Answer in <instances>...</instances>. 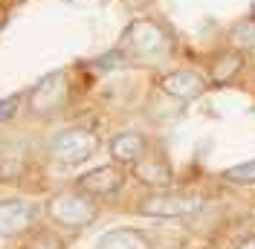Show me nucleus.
Instances as JSON below:
<instances>
[{
  "label": "nucleus",
  "instance_id": "nucleus-14",
  "mask_svg": "<svg viewBox=\"0 0 255 249\" xmlns=\"http://www.w3.org/2000/svg\"><path fill=\"white\" fill-rule=\"evenodd\" d=\"M223 180L226 183H238V186H253L255 183V159L241 162V165H229L223 171Z\"/></svg>",
  "mask_w": 255,
  "mask_h": 249
},
{
  "label": "nucleus",
  "instance_id": "nucleus-7",
  "mask_svg": "<svg viewBox=\"0 0 255 249\" xmlns=\"http://www.w3.org/2000/svg\"><path fill=\"white\" fill-rule=\"evenodd\" d=\"M130 171L133 177L148 188H171L174 183V168H171V162H168V156L162 154V151H151L148 148V154L139 159V162H133L130 165Z\"/></svg>",
  "mask_w": 255,
  "mask_h": 249
},
{
  "label": "nucleus",
  "instance_id": "nucleus-4",
  "mask_svg": "<svg viewBox=\"0 0 255 249\" xmlns=\"http://www.w3.org/2000/svg\"><path fill=\"white\" fill-rule=\"evenodd\" d=\"M203 197L191 194V191H171V188H159L154 194H148L136 212L145 218H159V220H177V218H191L203 209Z\"/></svg>",
  "mask_w": 255,
  "mask_h": 249
},
{
  "label": "nucleus",
  "instance_id": "nucleus-12",
  "mask_svg": "<svg viewBox=\"0 0 255 249\" xmlns=\"http://www.w3.org/2000/svg\"><path fill=\"white\" fill-rule=\"evenodd\" d=\"M93 249H151V244H148V238L142 232L119 226V229H111V232L102 235Z\"/></svg>",
  "mask_w": 255,
  "mask_h": 249
},
{
  "label": "nucleus",
  "instance_id": "nucleus-16",
  "mask_svg": "<svg viewBox=\"0 0 255 249\" xmlns=\"http://www.w3.org/2000/svg\"><path fill=\"white\" fill-rule=\"evenodd\" d=\"M17 108H20V96H6V99H0V122H9L17 113Z\"/></svg>",
  "mask_w": 255,
  "mask_h": 249
},
{
  "label": "nucleus",
  "instance_id": "nucleus-9",
  "mask_svg": "<svg viewBox=\"0 0 255 249\" xmlns=\"http://www.w3.org/2000/svg\"><path fill=\"white\" fill-rule=\"evenodd\" d=\"M38 206L29 200H0V238L23 235L35 223Z\"/></svg>",
  "mask_w": 255,
  "mask_h": 249
},
{
  "label": "nucleus",
  "instance_id": "nucleus-11",
  "mask_svg": "<svg viewBox=\"0 0 255 249\" xmlns=\"http://www.w3.org/2000/svg\"><path fill=\"white\" fill-rule=\"evenodd\" d=\"M241 70H244V55H241L238 49H223L209 64V84L226 87V84H232L238 78Z\"/></svg>",
  "mask_w": 255,
  "mask_h": 249
},
{
  "label": "nucleus",
  "instance_id": "nucleus-2",
  "mask_svg": "<svg viewBox=\"0 0 255 249\" xmlns=\"http://www.w3.org/2000/svg\"><path fill=\"white\" fill-rule=\"evenodd\" d=\"M47 215L64 229H87L99 218V206L84 191H58L49 197Z\"/></svg>",
  "mask_w": 255,
  "mask_h": 249
},
{
  "label": "nucleus",
  "instance_id": "nucleus-6",
  "mask_svg": "<svg viewBox=\"0 0 255 249\" xmlns=\"http://www.w3.org/2000/svg\"><path fill=\"white\" fill-rule=\"evenodd\" d=\"M122 186H125V171L116 162H111V165H96V168H90L87 174L79 177V191H84L93 200H108L113 194H119Z\"/></svg>",
  "mask_w": 255,
  "mask_h": 249
},
{
  "label": "nucleus",
  "instance_id": "nucleus-17",
  "mask_svg": "<svg viewBox=\"0 0 255 249\" xmlns=\"http://www.w3.org/2000/svg\"><path fill=\"white\" fill-rule=\"evenodd\" d=\"M238 249H255V235H253V238H247V241H244Z\"/></svg>",
  "mask_w": 255,
  "mask_h": 249
},
{
  "label": "nucleus",
  "instance_id": "nucleus-1",
  "mask_svg": "<svg viewBox=\"0 0 255 249\" xmlns=\"http://www.w3.org/2000/svg\"><path fill=\"white\" fill-rule=\"evenodd\" d=\"M122 52H128V58H136L145 64H162L174 55V38L157 20L136 17L128 23L125 35H122Z\"/></svg>",
  "mask_w": 255,
  "mask_h": 249
},
{
  "label": "nucleus",
  "instance_id": "nucleus-3",
  "mask_svg": "<svg viewBox=\"0 0 255 249\" xmlns=\"http://www.w3.org/2000/svg\"><path fill=\"white\" fill-rule=\"evenodd\" d=\"M99 133L90 130V127H84V124H73V127H64L55 133V139L49 145V151L52 156L67 165V168H76V165H84L87 159H93L96 151H99Z\"/></svg>",
  "mask_w": 255,
  "mask_h": 249
},
{
  "label": "nucleus",
  "instance_id": "nucleus-13",
  "mask_svg": "<svg viewBox=\"0 0 255 249\" xmlns=\"http://www.w3.org/2000/svg\"><path fill=\"white\" fill-rule=\"evenodd\" d=\"M229 44L238 52H255V17H244L229 29Z\"/></svg>",
  "mask_w": 255,
  "mask_h": 249
},
{
  "label": "nucleus",
  "instance_id": "nucleus-5",
  "mask_svg": "<svg viewBox=\"0 0 255 249\" xmlns=\"http://www.w3.org/2000/svg\"><path fill=\"white\" fill-rule=\"evenodd\" d=\"M67 99H70L67 76H64L61 70H55V73L44 76L29 90L26 105H29V113H35V116H52V113H58L67 105Z\"/></svg>",
  "mask_w": 255,
  "mask_h": 249
},
{
  "label": "nucleus",
  "instance_id": "nucleus-15",
  "mask_svg": "<svg viewBox=\"0 0 255 249\" xmlns=\"http://www.w3.org/2000/svg\"><path fill=\"white\" fill-rule=\"evenodd\" d=\"M23 249H64V244H61V238H58V235L41 229V232H35V238H32Z\"/></svg>",
  "mask_w": 255,
  "mask_h": 249
},
{
  "label": "nucleus",
  "instance_id": "nucleus-8",
  "mask_svg": "<svg viewBox=\"0 0 255 249\" xmlns=\"http://www.w3.org/2000/svg\"><path fill=\"white\" fill-rule=\"evenodd\" d=\"M159 87L165 96H171L177 102H194L206 90V78L197 70H171L159 78Z\"/></svg>",
  "mask_w": 255,
  "mask_h": 249
},
{
  "label": "nucleus",
  "instance_id": "nucleus-10",
  "mask_svg": "<svg viewBox=\"0 0 255 249\" xmlns=\"http://www.w3.org/2000/svg\"><path fill=\"white\" fill-rule=\"evenodd\" d=\"M108 151H111V159L116 165H133L148 154V136L139 130H122L111 139Z\"/></svg>",
  "mask_w": 255,
  "mask_h": 249
}]
</instances>
